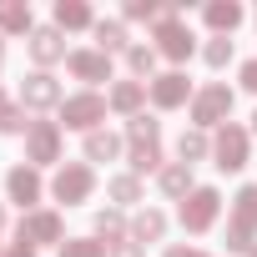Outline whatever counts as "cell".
Masks as SVG:
<instances>
[{
    "mask_svg": "<svg viewBox=\"0 0 257 257\" xmlns=\"http://www.w3.org/2000/svg\"><path fill=\"white\" fill-rule=\"evenodd\" d=\"M252 247H257V187H242L227 217V252H252Z\"/></svg>",
    "mask_w": 257,
    "mask_h": 257,
    "instance_id": "obj_1",
    "label": "cell"
},
{
    "mask_svg": "<svg viewBox=\"0 0 257 257\" xmlns=\"http://www.w3.org/2000/svg\"><path fill=\"white\" fill-rule=\"evenodd\" d=\"M61 121H66V132H101V121H106V96L96 91H76L61 101Z\"/></svg>",
    "mask_w": 257,
    "mask_h": 257,
    "instance_id": "obj_2",
    "label": "cell"
},
{
    "mask_svg": "<svg viewBox=\"0 0 257 257\" xmlns=\"http://www.w3.org/2000/svg\"><path fill=\"white\" fill-rule=\"evenodd\" d=\"M247 152H252V137H247V126H237V121H227V126H217V137H212V167L217 172H242L247 167Z\"/></svg>",
    "mask_w": 257,
    "mask_h": 257,
    "instance_id": "obj_3",
    "label": "cell"
},
{
    "mask_svg": "<svg viewBox=\"0 0 257 257\" xmlns=\"http://www.w3.org/2000/svg\"><path fill=\"white\" fill-rule=\"evenodd\" d=\"M91 192H96V172H91V162H61V172H56V182H51V197L66 202V207H81Z\"/></svg>",
    "mask_w": 257,
    "mask_h": 257,
    "instance_id": "obj_4",
    "label": "cell"
},
{
    "mask_svg": "<svg viewBox=\"0 0 257 257\" xmlns=\"http://www.w3.org/2000/svg\"><path fill=\"white\" fill-rule=\"evenodd\" d=\"M227 116H232V91H227L222 81H212V86H202V91L192 96L197 132H207V126H227Z\"/></svg>",
    "mask_w": 257,
    "mask_h": 257,
    "instance_id": "obj_5",
    "label": "cell"
},
{
    "mask_svg": "<svg viewBox=\"0 0 257 257\" xmlns=\"http://www.w3.org/2000/svg\"><path fill=\"white\" fill-rule=\"evenodd\" d=\"M16 242H26V247H61V242H66V227H61L56 212H41V207H36V212L21 217Z\"/></svg>",
    "mask_w": 257,
    "mask_h": 257,
    "instance_id": "obj_6",
    "label": "cell"
},
{
    "mask_svg": "<svg viewBox=\"0 0 257 257\" xmlns=\"http://www.w3.org/2000/svg\"><path fill=\"white\" fill-rule=\"evenodd\" d=\"M192 51H197V36L187 31V21H182V16H162V21H157V56L187 61Z\"/></svg>",
    "mask_w": 257,
    "mask_h": 257,
    "instance_id": "obj_7",
    "label": "cell"
},
{
    "mask_svg": "<svg viewBox=\"0 0 257 257\" xmlns=\"http://www.w3.org/2000/svg\"><path fill=\"white\" fill-rule=\"evenodd\" d=\"M147 96H152V106L157 111H177V106H192V81L182 76V71H167V76H152L147 81Z\"/></svg>",
    "mask_w": 257,
    "mask_h": 257,
    "instance_id": "obj_8",
    "label": "cell"
},
{
    "mask_svg": "<svg viewBox=\"0 0 257 257\" xmlns=\"http://www.w3.org/2000/svg\"><path fill=\"white\" fill-rule=\"evenodd\" d=\"M61 81L51 76V71H31L26 81H21V106L26 111H61Z\"/></svg>",
    "mask_w": 257,
    "mask_h": 257,
    "instance_id": "obj_9",
    "label": "cell"
},
{
    "mask_svg": "<svg viewBox=\"0 0 257 257\" xmlns=\"http://www.w3.org/2000/svg\"><path fill=\"white\" fill-rule=\"evenodd\" d=\"M217 212H222V197H217V187H197L187 202H182V227L187 232H212V222H217Z\"/></svg>",
    "mask_w": 257,
    "mask_h": 257,
    "instance_id": "obj_10",
    "label": "cell"
},
{
    "mask_svg": "<svg viewBox=\"0 0 257 257\" xmlns=\"http://www.w3.org/2000/svg\"><path fill=\"white\" fill-rule=\"evenodd\" d=\"M26 162L31 167L61 162V126L56 121H31V132H26Z\"/></svg>",
    "mask_w": 257,
    "mask_h": 257,
    "instance_id": "obj_11",
    "label": "cell"
},
{
    "mask_svg": "<svg viewBox=\"0 0 257 257\" xmlns=\"http://www.w3.org/2000/svg\"><path fill=\"white\" fill-rule=\"evenodd\" d=\"M6 192H11V202L16 207H26V212H36V202H41V172L36 167H11L6 172Z\"/></svg>",
    "mask_w": 257,
    "mask_h": 257,
    "instance_id": "obj_12",
    "label": "cell"
},
{
    "mask_svg": "<svg viewBox=\"0 0 257 257\" xmlns=\"http://www.w3.org/2000/svg\"><path fill=\"white\" fill-rule=\"evenodd\" d=\"M26 46H31V61H36L41 71H46V66H56V61H66V41H61V31H56V26H36Z\"/></svg>",
    "mask_w": 257,
    "mask_h": 257,
    "instance_id": "obj_13",
    "label": "cell"
},
{
    "mask_svg": "<svg viewBox=\"0 0 257 257\" xmlns=\"http://www.w3.org/2000/svg\"><path fill=\"white\" fill-rule=\"evenodd\" d=\"M66 66H71L76 81H91V86H96V81H111V56H106V51H71Z\"/></svg>",
    "mask_w": 257,
    "mask_h": 257,
    "instance_id": "obj_14",
    "label": "cell"
},
{
    "mask_svg": "<svg viewBox=\"0 0 257 257\" xmlns=\"http://www.w3.org/2000/svg\"><path fill=\"white\" fill-rule=\"evenodd\" d=\"M106 106L121 111V116H142V106H147V81H116L111 96H106Z\"/></svg>",
    "mask_w": 257,
    "mask_h": 257,
    "instance_id": "obj_15",
    "label": "cell"
},
{
    "mask_svg": "<svg viewBox=\"0 0 257 257\" xmlns=\"http://www.w3.org/2000/svg\"><path fill=\"white\" fill-rule=\"evenodd\" d=\"M157 182H162V192H167L172 202H187V197L197 192V182H192V167H187V162H167V167L157 172Z\"/></svg>",
    "mask_w": 257,
    "mask_h": 257,
    "instance_id": "obj_16",
    "label": "cell"
},
{
    "mask_svg": "<svg viewBox=\"0 0 257 257\" xmlns=\"http://www.w3.org/2000/svg\"><path fill=\"white\" fill-rule=\"evenodd\" d=\"M36 21H31V6L26 0H0V36H31Z\"/></svg>",
    "mask_w": 257,
    "mask_h": 257,
    "instance_id": "obj_17",
    "label": "cell"
},
{
    "mask_svg": "<svg viewBox=\"0 0 257 257\" xmlns=\"http://www.w3.org/2000/svg\"><path fill=\"white\" fill-rule=\"evenodd\" d=\"M162 237H167V217H162L157 207H142V212L132 217V242L147 247V242H162Z\"/></svg>",
    "mask_w": 257,
    "mask_h": 257,
    "instance_id": "obj_18",
    "label": "cell"
},
{
    "mask_svg": "<svg viewBox=\"0 0 257 257\" xmlns=\"http://www.w3.org/2000/svg\"><path fill=\"white\" fill-rule=\"evenodd\" d=\"M86 26H96L86 0H56V31H86Z\"/></svg>",
    "mask_w": 257,
    "mask_h": 257,
    "instance_id": "obj_19",
    "label": "cell"
},
{
    "mask_svg": "<svg viewBox=\"0 0 257 257\" xmlns=\"http://www.w3.org/2000/svg\"><path fill=\"white\" fill-rule=\"evenodd\" d=\"M202 16H207V26H212L217 36H232V31L242 26V6H237V0H212Z\"/></svg>",
    "mask_w": 257,
    "mask_h": 257,
    "instance_id": "obj_20",
    "label": "cell"
},
{
    "mask_svg": "<svg viewBox=\"0 0 257 257\" xmlns=\"http://www.w3.org/2000/svg\"><path fill=\"white\" fill-rule=\"evenodd\" d=\"M106 197H111L116 207H132V202H142V177H137V172H121V177H111V182H106Z\"/></svg>",
    "mask_w": 257,
    "mask_h": 257,
    "instance_id": "obj_21",
    "label": "cell"
},
{
    "mask_svg": "<svg viewBox=\"0 0 257 257\" xmlns=\"http://www.w3.org/2000/svg\"><path fill=\"white\" fill-rule=\"evenodd\" d=\"M126 157H132V172H137V177L167 167V162H162V142H132V152H126Z\"/></svg>",
    "mask_w": 257,
    "mask_h": 257,
    "instance_id": "obj_22",
    "label": "cell"
},
{
    "mask_svg": "<svg viewBox=\"0 0 257 257\" xmlns=\"http://www.w3.org/2000/svg\"><path fill=\"white\" fill-rule=\"evenodd\" d=\"M121 157V137L116 132H91L86 137V162H116Z\"/></svg>",
    "mask_w": 257,
    "mask_h": 257,
    "instance_id": "obj_23",
    "label": "cell"
},
{
    "mask_svg": "<svg viewBox=\"0 0 257 257\" xmlns=\"http://www.w3.org/2000/svg\"><path fill=\"white\" fill-rule=\"evenodd\" d=\"M96 237H106V242L116 247V242L132 237V227H126V217H121L116 207H106V212H96Z\"/></svg>",
    "mask_w": 257,
    "mask_h": 257,
    "instance_id": "obj_24",
    "label": "cell"
},
{
    "mask_svg": "<svg viewBox=\"0 0 257 257\" xmlns=\"http://www.w3.org/2000/svg\"><path fill=\"white\" fill-rule=\"evenodd\" d=\"M177 157L192 167V162H202V157H212V142H207V132H197V126H192V132H182L177 137Z\"/></svg>",
    "mask_w": 257,
    "mask_h": 257,
    "instance_id": "obj_25",
    "label": "cell"
},
{
    "mask_svg": "<svg viewBox=\"0 0 257 257\" xmlns=\"http://www.w3.org/2000/svg\"><path fill=\"white\" fill-rule=\"evenodd\" d=\"M91 31H96V41H101L96 51H106V56H111V51H126V21H96Z\"/></svg>",
    "mask_w": 257,
    "mask_h": 257,
    "instance_id": "obj_26",
    "label": "cell"
},
{
    "mask_svg": "<svg viewBox=\"0 0 257 257\" xmlns=\"http://www.w3.org/2000/svg\"><path fill=\"white\" fill-rule=\"evenodd\" d=\"M126 71L132 76H152L157 71V46H126Z\"/></svg>",
    "mask_w": 257,
    "mask_h": 257,
    "instance_id": "obj_27",
    "label": "cell"
},
{
    "mask_svg": "<svg viewBox=\"0 0 257 257\" xmlns=\"http://www.w3.org/2000/svg\"><path fill=\"white\" fill-rule=\"evenodd\" d=\"M126 142H162V121L132 116V121H126Z\"/></svg>",
    "mask_w": 257,
    "mask_h": 257,
    "instance_id": "obj_28",
    "label": "cell"
},
{
    "mask_svg": "<svg viewBox=\"0 0 257 257\" xmlns=\"http://www.w3.org/2000/svg\"><path fill=\"white\" fill-rule=\"evenodd\" d=\"M61 257H106V242H96V237H66Z\"/></svg>",
    "mask_w": 257,
    "mask_h": 257,
    "instance_id": "obj_29",
    "label": "cell"
},
{
    "mask_svg": "<svg viewBox=\"0 0 257 257\" xmlns=\"http://www.w3.org/2000/svg\"><path fill=\"white\" fill-rule=\"evenodd\" d=\"M202 56H207V66H212V71H222V66L232 61V41H227V36H212V41L202 46Z\"/></svg>",
    "mask_w": 257,
    "mask_h": 257,
    "instance_id": "obj_30",
    "label": "cell"
},
{
    "mask_svg": "<svg viewBox=\"0 0 257 257\" xmlns=\"http://www.w3.org/2000/svg\"><path fill=\"white\" fill-rule=\"evenodd\" d=\"M126 21H162L157 0H126Z\"/></svg>",
    "mask_w": 257,
    "mask_h": 257,
    "instance_id": "obj_31",
    "label": "cell"
},
{
    "mask_svg": "<svg viewBox=\"0 0 257 257\" xmlns=\"http://www.w3.org/2000/svg\"><path fill=\"white\" fill-rule=\"evenodd\" d=\"M106 257H147V247H142V242H132V237H126V242H116V247H111Z\"/></svg>",
    "mask_w": 257,
    "mask_h": 257,
    "instance_id": "obj_32",
    "label": "cell"
},
{
    "mask_svg": "<svg viewBox=\"0 0 257 257\" xmlns=\"http://www.w3.org/2000/svg\"><path fill=\"white\" fill-rule=\"evenodd\" d=\"M242 86H247V91H252V96H257V56H252V61H247V66H242Z\"/></svg>",
    "mask_w": 257,
    "mask_h": 257,
    "instance_id": "obj_33",
    "label": "cell"
},
{
    "mask_svg": "<svg viewBox=\"0 0 257 257\" xmlns=\"http://www.w3.org/2000/svg\"><path fill=\"white\" fill-rule=\"evenodd\" d=\"M167 257H207V252H197V247H167Z\"/></svg>",
    "mask_w": 257,
    "mask_h": 257,
    "instance_id": "obj_34",
    "label": "cell"
},
{
    "mask_svg": "<svg viewBox=\"0 0 257 257\" xmlns=\"http://www.w3.org/2000/svg\"><path fill=\"white\" fill-rule=\"evenodd\" d=\"M6 257H36V247H26V242H16V247H11Z\"/></svg>",
    "mask_w": 257,
    "mask_h": 257,
    "instance_id": "obj_35",
    "label": "cell"
},
{
    "mask_svg": "<svg viewBox=\"0 0 257 257\" xmlns=\"http://www.w3.org/2000/svg\"><path fill=\"white\" fill-rule=\"evenodd\" d=\"M11 106H16V101H11V96H6V91H0V116H6V111H11Z\"/></svg>",
    "mask_w": 257,
    "mask_h": 257,
    "instance_id": "obj_36",
    "label": "cell"
},
{
    "mask_svg": "<svg viewBox=\"0 0 257 257\" xmlns=\"http://www.w3.org/2000/svg\"><path fill=\"white\" fill-rule=\"evenodd\" d=\"M0 227H6V207H0Z\"/></svg>",
    "mask_w": 257,
    "mask_h": 257,
    "instance_id": "obj_37",
    "label": "cell"
},
{
    "mask_svg": "<svg viewBox=\"0 0 257 257\" xmlns=\"http://www.w3.org/2000/svg\"><path fill=\"white\" fill-rule=\"evenodd\" d=\"M0 61H6V41H0Z\"/></svg>",
    "mask_w": 257,
    "mask_h": 257,
    "instance_id": "obj_38",
    "label": "cell"
},
{
    "mask_svg": "<svg viewBox=\"0 0 257 257\" xmlns=\"http://www.w3.org/2000/svg\"><path fill=\"white\" fill-rule=\"evenodd\" d=\"M252 132H257V111H252Z\"/></svg>",
    "mask_w": 257,
    "mask_h": 257,
    "instance_id": "obj_39",
    "label": "cell"
},
{
    "mask_svg": "<svg viewBox=\"0 0 257 257\" xmlns=\"http://www.w3.org/2000/svg\"><path fill=\"white\" fill-rule=\"evenodd\" d=\"M247 257H257V247H252V252H247Z\"/></svg>",
    "mask_w": 257,
    "mask_h": 257,
    "instance_id": "obj_40",
    "label": "cell"
},
{
    "mask_svg": "<svg viewBox=\"0 0 257 257\" xmlns=\"http://www.w3.org/2000/svg\"><path fill=\"white\" fill-rule=\"evenodd\" d=\"M0 257H6V252H0Z\"/></svg>",
    "mask_w": 257,
    "mask_h": 257,
    "instance_id": "obj_41",
    "label": "cell"
}]
</instances>
